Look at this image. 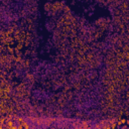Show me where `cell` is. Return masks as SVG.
Here are the masks:
<instances>
[{
  "label": "cell",
  "instance_id": "6da1fadb",
  "mask_svg": "<svg viewBox=\"0 0 129 129\" xmlns=\"http://www.w3.org/2000/svg\"><path fill=\"white\" fill-rule=\"evenodd\" d=\"M15 122L16 121H12V120H9V121H5L4 123V126L5 128H8V129H17V125H15Z\"/></svg>",
  "mask_w": 129,
  "mask_h": 129
},
{
  "label": "cell",
  "instance_id": "7a4b0ae2",
  "mask_svg": "<svg viewBox=\"0 0 129 129\" xmlns=\"http://www.w3.org/2000/svg\"><path fill=\"white\" fill-rule=\"evenodd\" d=\"M17 127H18V129H22V128H30V125L27 123V121H25V120H23L21 123H18V125H17Z\"/></svg>",
  "mask_w": 129,
  "mask_h": 129
}]
</instances>
